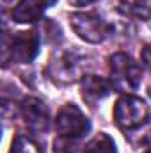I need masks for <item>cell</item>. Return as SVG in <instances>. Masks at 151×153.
I'll return each mask as SVG.
<instances>
[{"label": "cell", "instance_id": "cell-12", "mask_svg": "<svg viewBox=\"0 0 151 153\" xmlns=\"http://www.w3.org/2000/svg\"><path fill=\"white\" fill-rule=\"evenodd\" d=\"M53 153H84V150H80V146L76 144V139L59 135L53 143Z\"/></svg>", "mask_w": 151, "mask_h": 153}, {"label": "cell", "instance_id": "cell-5", "mask_svg": "<svg viewBox=\"0 0 151 153\" xmlns=\"http://www.w3.org/2000/svg\"><path fill=\"white\" fill-rule=\"evenodd\" d=\"M5 55L11 57L13 62H30L34 61V57L39 52V36L34 30H27V32H16L9 45H5Z\"/></svg>", "mask_w": 151, "mask_h": 153}, {"label": "cell", "instance_id": "cell-10", "mask_svg": "<svg viewBox=\"0 0 151 153\" xmlns=\"http://www.w3.org/2000/svg\"><path fill=\"white\" fill-rule=\"evenodd\" d=\"M84 153H117V150L110 135L98 134L84 146Z\"/></svg>", "mask_w": 151, "mask_h": 153}, {"label": "cell", "instance_id": "cell-11", "mask_svg": "<svg viewBox=\"0 0 151 153\" xmlns=\"http://www.w3.org/2000/svg\"><path fill=\"white\" fill-rule=\"evenodd\" d=\"M9 153H43V152H41V146L34 139H30L27 135H18V137H14Z\"/></svg>", "mask_w": 151, "mask_h": 153}, {"label": "cell", "instance_id": "cell-4", "mask_svg": "<svg viewBox=\"0 0 151 153\" xmlns=\"http://www.w3.org/2000/svg\"><path fill=\"white\" fill-rule=\"evenodd\" d=\"M55 128H57L59 135H62V137L80 139L91 130V123L76 105L70 103L59 111L57 119H55Z\"/></svg>", "mask_w": 151, "mask_h": 153}, {"label": "cell", "instance_id": "cell-6", "mask_svg": "<svg viewBox=\"0 0 151 153\" xmlns=\"http://www.w3.org/2000/svg\"><path fill=\"white\" fill-rule=\"evenodd\" d=\"M21 116H23L25 125L29 126V130L34 132V134H44L50 126V114H48L46 105L34 96L23 100Z\"/></svg>", "mask_w": 151, "mask_h": 153}, {"label": "cell", "instance_id": "cell-14", "mask_svg": "<svg viewBox=\"0 0 151 153\" xmlns=\"http://www.w3.org/2000/svg\"><path fill=\"white\" fill-rule=\"evenodd\" d=\"M141 61H142V64L151 71V45H146V46L142 48V52H141Z\"/></svg>", "mask_w": 151, "mask_h": 153}, {"label": "cell", "instance_id": "cell-16", "mask_svg": "<svg viewBox=\"0 0 151 153\" xmlns=\"http://www.w3.org/2000/svg\"><path fill=\"white\" fill-rule=\"evenodd\" d=\"M4 2H11V0H4Z\"/></svg>", "mask_w": 151, "mask_h": 153}, {"label": "cell", "instance_id": "cell-17", "mask_svg": "<svg viewBox=\"0 0 151 153\" xmlns=\"http://www.w3.org/2000/svg\"><path fill=\"white\" fill-rule=\"evenodd\" d=\"M146 153H151V150H150V152H146Z\"/></svg>", "mask_w": 151, "mask_h": 153}, {"label": "cell", "instance_id": "cell-15", "mask_svg": "<svg viewBox=\"0 0 151 153\" xmlns=\"http://www.w3.org/2000/svg\"><path fill=\"white\" fill-rule=\"evenodd\" d=\"M70 2H73L76 5H84V4H91V2H94V0H70Z\"/></svg>", "mask_w": 151, "mask_h": 153}, {"label": "cell", "instance_id": "cell-9", "mask_svg": "<svg viewBox=\"0 0 151 153\" xmlns=\"http://www.w3.org/2000/svg\"><path fill=\"white\" fill-rule=\"evenodd\" d=\"M50 68H55V71L50 73V75L59 84L73 82L76 78V75H78V64H76L75 57H71V53L62 55L61 59H57V62H52Z\"/></svg>", "mask_w": 151, "mask_h": 153}, {"label": "cell", "instance_id": "cell-1", "mask_svg": "<svg viewBox=\"0 0 151 153\" xmlns=\"http://www.w3.org/2000/svg\"><path fill=\"white\" fill-rule=\"evenodd\" d=\"M109 68H110V80L115 89L123 93L135 91L142 80L141 66L126 53H114L109 59Z\"/></svg>", "mask_w": 151, "mask_h": 153}, {"label": "cell", "instance_id": "cell-2", "mask_svg": "<svg viewBox=\"0 0 151 153\" xmlns=\"http://www.w3.org/2000/svg\"><path fill=\"white\" fill-rule=\"evenodd\" d=\"M148 117V103L133 94L121 96L114 105V121L123 130L139 128Z\"/></svg>", "mask_w": 151, "mask_h": 153}, {"label": "cell", "instance_id": "cell-7", "mask_svg": "<svg viewBox=\"0 0 151 153\" xmlns=\"http://www.w3.org/2000/svg\"><path fill=\"white\" fill-rule=\"evenodd\" d=\"M55 0H20L13 9V20L18 23H34L43 18L44 11Z\"/></svg>", "mask_w": 151, "mask_h": 153}, {"label": "cell", "instance_id": "cell-3", "mask_svg": "<svg viewBox=\"0 0 151 153\" xmlns=\"http://www.w3.org/2000/svg\"><path fill=\"white\" fill-rule=\"evenodd\" d=\"M70 25L80 39L87 43H101L112 30L110 23L96 13H73L70 16Z\"/></svg>", "mask_w": 151, "mask_h": 153}, {"label": "cell", "instance_id": "cell-8", "mask_svg": "<svg viewBox=\"0 0 151 153\" xmlns=\"http://www.w3.org/2000/svg\"><path fill=\"white\" fill-rule=\"evenodd\" d=\"M110 89H112V85L105 78L96 75H85L80 84V94L91 107H94L98 102L107 98L110 94Z\"/></svg>", "mask_w": 151, "mask_h": 153}, {"label": "cell", "instance_id": "cell-13", "mask_svg": "<svg viewBox=\"0 0 151 153\" xmlns=\"http://www.w3.org/2000/svg\"><path fill=\"white\" fill-rule=\"evenodd\" d=\"M132 13L139 20H144V22L151 20V0H133Z\"/></svg>", "mask_w": 151, "mask_h": 153}]
</instances>
